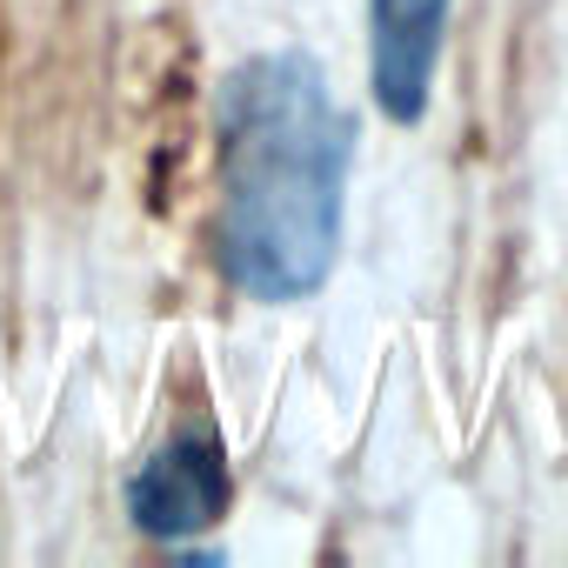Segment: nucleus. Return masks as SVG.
<instances>
[{
    "label": "nucleus",
    "mask_w": 568,
    "mask_h": 568,
    "mask_svg": "<svg viewBox=\"0 0 568 568\" xmlns=\"http://www.w3.org/2000/svg\"><path fill=\"white\" fill-rule=\"evenodd\" d=\"M221 221L214 261L247 302H308L342 247L355 114L302 48L241 61L214 101Z\"/></svg>",
    "instance_id": "obj_1"
},
{
    "label": "nucleus",
    "mask_w": 568,
    "mask_h": 568,
    "mask_svg": "<svg viewBox=\"0 0 568 568\" xmlns=\"http://www.w3.org/2000/svg\"><path fill=\"white\" fill-rule=\"evenodd\" d=\"M227 508V448L207 435V428H187L174 442H161L134 481H128V515L141 535L181 548L194 541L201 528H214Z\"/></svg>",
    "instance_id": "obj_2"
},
{
    "label": "nucleus",
    "mask_w": 568,
    "mask_h": 568,
    "mask_svg": "<svg viewBox=\"0 0 568 568\" xmlns=\"http://www.w3.org/2000/svg\"><path fill=\"white\" fill-rule=\"evenodd\" d=\"M448 8L455 0H368V94L402 128L428 114Z\"/></svg>",
    "instance_id": "obj_3"
}]
</instances>
